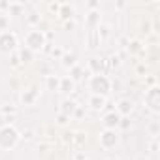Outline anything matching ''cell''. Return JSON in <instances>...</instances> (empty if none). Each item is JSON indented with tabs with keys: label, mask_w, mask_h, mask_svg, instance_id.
Listing matches in <instances>:
<instances>
[{
	"label": "cell",
	"mask_w": 160,
	"mask_h": 160,
	"mask_svg": "<svg viewBox=\"0 0 160 160\" xmlns=\"http://www.w3.org/2000/svg\"><path fill=\"white\" fill-rule=\"evenodd\" d=\"M85 160H87V158H85Z\"/></svg>",
	"instance_id": "cell-32"
},
{
	"label": "cell",
	"mask_w": 160,
	"mask_h": 160,
	"mask_svg": "<svg viewBox=\"0 0 160 160\" xmlns=\"http://www.w3.org/2000/svg\"><path fill=\"white\" fill-rule=\"evenodd\" d=\"M8 25H10V17L8 15H0V30H6L8 28Z\"/></svg>",
	"instance_id": "cell-21"
},
{
	"label": "cell",
	"mask_w": 160,
	"mask_h": 160,
	"mask_svg": "<svg viewBox=\"0 0 160 160\" xmlns=\"http://www.w3.org/2000/svg\"><path fill=\"white\" fill-rule=\"evenodd\" d=\"M87 25H89V27L100 25V12H91V13L87 15Z\"/></svg>",
	"instance_id": "cell-15"
},
{
	"label": "cell",
	"mask_w": 160,
	"mask_h": 160,
	"mask_svg": "<svg viewBox=\"0 0 160 160\" xmlns=\"http://www.w3.org/2000/svg\"><path fill=\"white\" fill-rule=\"evenodd\" d=\"M128 51H130V53H138V51H141V45H139V42H132V43L128 45Z\"/></svg>",
	"instance_id": "cell-22"
},
{
	"label": "cell",
	"mask_w": 160,
	"mask_h": 160,
	"mask_svg": "<svg viewBox=\"0 0 160 160\" xmlns=\"http://www.w3.org/2000/svg\"><path fill=\"white\" fill-rule=\"evenodd\" d=\"M73 87H75V83L72 81L70 77H62V79H60V85H58V91H60V92H72Z\"/></svg>",
	"instance_id": "cell-11"
},
{
	"label": "cell",
	"mask_w": 160,
	"mask_h": 160,
	"mask_svg": "<svg viewBox=\"0 0 160 160\" xmlns=\"http://www.w3.org/2000/svg\"><path fill=\"white\" fill-rule=\"evenodd\" d=\"M89 68L92 70L94 75L96 73H102L104 68H106V60L104 58H98V57H92V58H89Z\"/></svg>",
	"instance_id": "cell-9"
},
{
	"label": "cell",
	"mask_w": 160,
	"mask_h": 160,
	"mask_svg": "<svg viewBox=\"0 0 160 160\" xmlns=\"http://www.w3.org/2000/svg\"><path fill=\"white\" fill-rule=\"evenodd\" d=\"M138 160H143V158H138Z\"/></svg>",
	"instance_id": "cell-31"
},
{
	"label": "cell",
	"mask_w": 160,
	"mask_h": 160,
	"mask_svg": "<svg viewBox=\"0 0 160 160\" xmlns=\"http://www.w3.org/2000/svg\"><path fill=\"white\" fill-rule=\"evenodd\" d=\"M109 160H119V158H109Z\"/></svg>",
	"instance_id": "cell-30"
},
{
	"label": "cell",
	"mask_w": 160,
	"mask_h": 160,
	"mask_svg": "<svg viewBox=\"0 0 160 160\" xmlns=\"http://www.w3.org/2000/svg\"><path fill=\"white\" fill-rule=\"evenodd\" d=\"M17 47V36L12 30H4L0 32V53H13Z\"/></svg>",
	"instance_id": "cell-4"
},
{
	"label": "cell",
	"mask_w": 160,
	"mask_h": 160,
	"mask_svg": "<svg viewBox=\"0 0 160 160\" xmlns=\"http://www.w3.org/2000/svg\"><path fill=\"white\" fill-rule=\"evenodd\" d=\"M58 15H60L62 19H70V17L73 15V8H72L70 4H60V8H58Z\"/></svg>",
	"instance_id": "cell-14"
},
{
	"label": "cell",
	"mask_w": 160,
	"mask_h": 160,
	"mask_svg": "<svg viewBox=\"0 0 160 160\" xmlns=\"http://www.w3.org/2000/svg\"><path fill=\"white\" fill-rule=\"evenodd\" d=\"M62 64L68 66V68H73L75 66V55H64L62 57Z\"/></svg>",
	"instance_id": "cell-18"
},
{
	"label": "cell",
	"mask_w": 160,
	"mask_h": 160,
	"mask_svg": "<svg viewBox=\"0 0 160 160\" xmlns=\"http://www.w3.org/2000/svg\"><path fill=\"white\" fill-rule=\"evenodd\" d=\"M119 121H121V115L117 111H111L104 117V128L106 130H115L119 126Z\"/></svg>",
	"instance_id": "cell-7"
},
{
	"label": "cell",
	"mask_w": 160,
	"mask_h": 160,
	"mask_svg": "<svg viewBox=\"0 0 160 160\" xmlns=\"http://www.w3.org/2000/svg\"><path fill=\"white\" fill-rule=\"evenodd\" d=\"M89 106L94 109V111H100V109H104V106H106V98L104 96H91V100H89Z\"/></svg>",
	"instance_id": "cell-10"
},
{
	"label": "cell",
	"mask_w": 160,
	"mask_h": 160,
	"mask_svg": "<svg viewBox=\"0 0 160 160\" xmlns=\"http://www.w3.org/2000/svg\"><path fill=\"white\" fill-rule=\"evenodd\" d=\"M34 100H36V89L25 91V92L21 94V102H23L25 106H30V104H34Z\"/></svg>",
	"instance_id": "cell-12"
},
{
	"label": "cell",
	"mask_w": 160,
	"mask_h": 160,
	"mask_svg": "<svg viewBox=\"0 0 160 160\" xmlns=\"http://www.w3.org/2000/svg\"><path fill=\"white\" fill-rule=\"evenodd\" d=\"M70 79H72V81H75V79H81V75H83V70L81 68H79V66H73L72 68V72H70Z\"/></svg>",
	"instance_id": "cell-19"
},
{
	"label": "cell",
	"mask_w": 160,
	"mask_h": 160,
	"mask_svg": "<svg viewBox=\"0 0 160 160\" xmlns=\"http://www.w3.org/2000/svg\"><path fill=\"white\" fill-rule=\"evenodd\" d=\"M32 55H34V53L25 47V49L19 51V60H21V62H30V60H32Z\"/></svg>",
	"instance_id": "cell-17"
},
{
	"label": "cell",
	"mask_w": 160,
	"mask_h": 160,
	"mask_svg": "<svg viewBox=\"0 0 160 160\" xmlns=\"http://www.w3.org/2000/svg\"><path fill=\"white\" fill-rule=\"evenodd\" d=\"M89 8H98V2H89Z\"/></svg>",
	"instance_id": "cell-29"
},
{
	"label": "cell",
	"mask_w": 160,
	"mask_h": 160,
	"mask_svg": "<svg viewBox=\"0 0 160 160\" xmlns=\"http://www.w3.org/2000/svg\"><path fill=\"white\" fill-rule=\"evenodd\" d=\"M117 143H119V136L115 130H104L100 134V145L104 149H113Z\"/></svg>",
	"instance_id": "cell-6"
},
{
	"label": "cell",
	"mask_w": 160,
	"mask_h": 160,
	"mask_svg": "<svg viewBox=\"0 0 160 160\" xmlns=\"http://www.w3.org/2000/svg\"><path fill=\"white\" fill-rule=\"evenodd\" d=\"M19 132L12 126V124H6L0 128V149H13L19 141Z\"/></svg>",
	"instance_id": "cell-2"
},
{
	"label": "cell",
	"mask_w": 160,
	"mask_h": 160,
	"mask_svg": "<svg viewBox=\"0 0 160 160\" xmlns=\"http://www.w3.org/2000/svg\"><path fill=\"white\" fill-rule=\"evenodd\" d=\"M132 109H134V102L132 100H128V98L119 100V104H117V113L119 115H130Z\"/></svg>",
	"instance_id": "cell-8"
},
{
	"label": "cell",
	"mask_w": 160,
	"mask_h": 160,
	"mask_svg": "<svg viewBox=\"0 0 160 160\" xmlns=\"http://www.w3.org/2000/svg\"><path fill=\"white\" fill-rule=\"evenodd\" d=\"M38 21H40V15H38V13H30V17H28V23H30V25H36Z\"/></svg>",
	"instance_id": "cell-23"
},
{
	"label": "cell",
	"mask_w": 160,
	"mask_h": 160,
	"mask_svg": "<svg viewBox=\"0 0 160 160\" xmlns=\"http://www.w3.org/2000/svg\"><path fill=\"white\" fill-rule=\"evenodd\" d=\"M21 10H23V4H13V2H10V6H8V12L13 13V15H19Z\"/></svg>",
	"instance_id": "cell-20"
},
{
	"label": "cell",
	"mask_w": 160,
	"mask_h": 160,
	"mask_svg": "<svg viewBox=\"0 0 160 160\" xmlns=\"http://www.w3.org/2000/svg\"><path fill=\"white\" fill-rule=\"evenodd\" d=\"M58 85H60V79H58V77L47 75V89H49V91H58Z\"/></svg>",
	"instance_id": "cell-16"
},
{
	"label": "cell",
	"mask_w": 160,
	"mask_h": 160,
	"mask_svg": "<svg viewBox=\"0 0 160 160\" xmlns=\"http://www.w3.org/2000/svg\"><path fill=\"white\" fill-rule=\"evenodd\" d=\"M57 122H58V124H66V122H68V117L60 113V115H58V119H57Z\"/></svg>",
	"instance_id": "cell-24"
},
{
	"label": "cell",
	"mask_w": 160,
	"mask_h": 160,
	"mask_svg": "<svg viewBox=\"0 0 160 160\" xmlns=\"http://www.w3.org/2000/svg\"><path fill=\"white\" fill-rule=\"evenodd\" d=\"M111 66H119V58H117V57L111 58Z\"/></svg>",
	"instance_id": "cell-28"
},
{
	"label": "cell",
	"mask_w": 160,
	"mask_h": 160,
	"mask_svg": "<svg viewBox=\"0 0 160 160\" xmlns=\"http://www.w3.org/2000/svg\"><path fill=\"white\" fill-rule=\"evenodd\" d=\"M8 6H10V2H0V10H8Z\"/></svg>",
	"instance_id": "cell-26"
},
{
	"label": "cell",
	"mask_w": 160,
	"mask_h": 160,
	"mask_svg": "<svg viewBox=\"0 0 160 160\" xmlns=\"http://www.w3.org/2000/svg\"><path fill=\"white\" fill-rule=\"evenodd\" d=\"M75 109H77V106H75V102H73V100H64V102H62V115L70 117Z\"/></svg>",
	"instance_id": "cell-13"
},
{
	"label": "cell",
	"mask_w": 160,
	"mask_h": 160,
	"mask_svg": "<svg viewBox=\"0 0 160 160\" xmlns=\"http://www.w3.org/2000/svg\"><path fill=\"white\" fill-rule=\"evenodd\" d=\"M58 8H60V4H51V6H49L51 12H58Z\"/></svg>",
	"instance_id": "cell-25"
},
{
	"label": "cell",
	"mask_w": 160,
	"mask_h": 160,
	"mask_svg": "<svg viewBox=\"0 0 160 160\" xmlns=\"http://www.w3.org/2000/svg\"><path fill=\"white\" fill-rule=\"evenodd\" d=\"M60 55H62L60 49H53V57H60Z\"/></svg>",
	"instance_id": "cell-27"
},
{
	"label": "cell",
	"mask_w": 160,
	"mask_h": 160,
	"mask_svg": "<svg viewBox=\"0 0 160 160\" xmlns=\"http://www.w3.org/2000/svg\"><path fill=\"white\" fill-rule=\"evenodd\" d=\"M145 104H147L154 113L160 111V89H158V87H151V89L147 91V94H145Z\"/></svg>",
	"instance_id": "cell-5"
},
{
	"label": "cell",
	"mask_w": 160,
	"mask_h": 160,
	"mask_svg": "<svg viewBox=\"0 0 160 160\" xmlns=\"http://www.w3.org/2000/svg\"><path fill=\"white\" fill-rule=\"evenodd\" d=\"M45 42H47V38H45V34H43L42 30H30V32L25 36V47H27L28 51H32V53L42 51V49L45 47Z\"/></svg>",
	"instance_id": "cell-3"
},
{
	"label": "cell",
	"mask_w": 160,
	"mask_h": 160,
	"mask_svg": "<svg viewBox=\"0 0 160 160\" xmlns=\"http://www.w3.org/2000/svg\"><path fill=\"white\" fill-rule=\"evenodd\" d=\"M89 91L94 94V96H108L109 91H111V81H109V77H106L104 73H96L91 77V81H89Z\"/></svg>",
	"instance_id": "cell-1"
}]
</instances>
